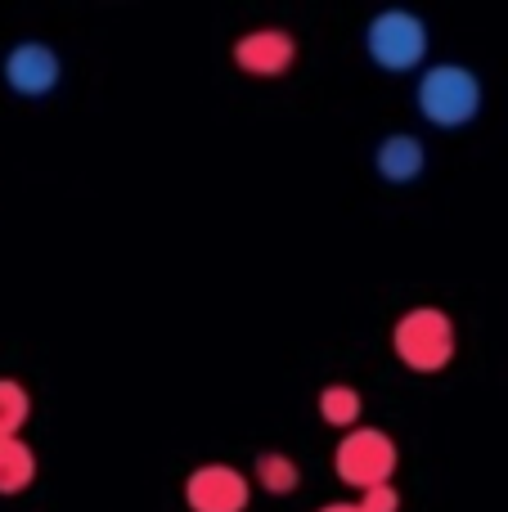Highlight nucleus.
Listing matches in <instances>:
<instances>
[{"label":"nucleus","mask_w":508,"mask_h":512,"mask_svg":"<svg viewBox=\"0 0 508 512\" xmlns=\"http://www.w3.org/2000/svg\"><path fill=\"white\" fill-rule=\"evenodd\" d=\"M392 351L410 373H441L455 360V324L437 306H414L396 319Z\"/></svg>","instance_id":"f03ea898"},{"label":"nucleus","mask_w":508,"mask_h":512,"mask_svg":"<svg viewBox=\"0 0 508 512\" xmlns=\"http://www.w3.org/2000/svg\"><path fill=\"white\" fill-rule=\"evenodd\" d=\"M252 477H257V486L266 490V495H293V490L302 486V468H297V459L293 454H284V450L257 454Z\"/></svg>","instance_id":"9d476101"},{"label":"nucleus","mask_w":508,"mask_h":512,"mask_svg":"<svg viewBox=\"0 0 508 512\" xmlns=\"http://www.w3.org/2000/svg\"><path fill=\"white\" fill-rule=\"evenodd\" d=\"M360 409H365V400H360V391H356V387H347V382H329V387L320 391V418H324L329 427L356 432Z\"/></svg>","instance_id":"9b49d317"},{"label":"nucleus","mask_w":508,"mask_h":512,"mask_svg":"<svg viewBox=\"0 0 508 512\" xmlns=\"http://www.w3.org/2000/svg\"><path fill=\"white\" fill-rule=\"evenodd\" d=\"M360 508H365V512H401V490H396V481H392V486L365 490V495H360Z\"/></svg>","instance_id":"ddd939ff"},{"label":"nucleus","mask_w":508,"mask_h":512,"mask_svg":"<svg viewBox=\"0 0 508 512\" xmlns=\"http://www.w3.org/2000/svg\"><path fill=\"white\" fill-rule=\"evenodd\" d=\"M414 104H419V117L428 126L459 131L482 113V81L464 63H428L419 72V86H414Z\"/></svg>","instance_id":"f257e3e1"},{"label":"nucleus","mask_w":508,"mask_h":512,"mask_svg":"<svg viewBox=\"0 0 508 512\" xmlns=\"http://www.w3.org/2000/svg\"><path fill=\"white\" fill-rule=\"evenodd\" d=\"M297 59V41L293 32H284V27H257V32H243L239 41H234V63H239V72H248V77H284L288 68H293Z\"/></svg>","instance_id":"0eeeda50"},{"label":"nucleus","mask_w":508,"mask_h":512,"mask_svg":"<svg viewBox=\"0 0 508 512\" xmlns=\"http://www.w3.org/2000/svg\"><path fill=\"white\" fill-rule=\"evenodd\" d=\"M0 77H5V86L14 90V95L45 99L63 81V63H59V54H54V45L18 41V45H9L5 63H0Z\"/></svg>","instance_id":"39448f33"},{"label":"nucleus","mask_w":508,"mask_h":512,"mask_svg":"<svg viewBox=\"0 0 508 512\" xmlns=\"http://www.w3.org/2000/svg\"><path fill=\"white\" fill-rule=\"evenodd\" d=\"M248 477L230 463H203L185 477V504L189 512H243L248 508Z\"/></svg>","instance_id":"423d86ee"},{"label":"nucleus","mask_w":508,"mask_h":512,"mask_svg":"<svg viewBox=\"0 0 508 512\" xmlns=\"http://www.w3.org/2000/svg\"><path fill=\"white\" fill-rule=\"evenodd\" d=\"M374 167L387 185H414V180L423 176V167H428V149H423V140L410 131L383 135L378 153H374Z\"/></svg>","instance_id":"6e6552de"},{"label":"nucleus","mask_w":508,"mask_h":512,"mask_svg":"<svg viewBox=\"0 0 508 512\" xmlns=\"http://www.w3.org/2000/svg\"><path fill=\"white\" fill-rule=\"evenodd\" d=\"M320 512H365V508H360V504H324Z\"/></svg>","instance_id":"4468645a"},{"label":"nucleus","mask_w":508,"mask_h":512,"mask_svg":"<svg viewBox=\"0 0 508 512\" xmlns=\"http://www.w3.org/2000/svg\"><path fill=\"white\" fill-rule=\"evenodd\" d=\"M36 481V454L23 436L0 441V495H23Z\"/></svg>","instance_id":"1a4fd4ad"},{"label":"nucleus","mask_w":508,"mask_h":512,"mask_svg":"<svg viewBox=\"0 0 508 512\" xmlns=\"http://www.w3.org/2000/svg\"><path fill=\"white\" fill-rule=\"evenodd\" d=\"M428 23H423L414 9H383V14L369 18L365 27V54L378 63L383 72H414L428 59Z\"/></svg>","instance_id":"7ed1b4c3"},{"label":"nucleus","mask_w":508,"mask_h":512,"mask_svg":"<svg viewBox=\"0 0 508 512\" xmlns=\"http://www.w3.org/2000/svg\"><path fill=\"white\" fill-rule=\"evenodd\" d=\"M396 463H401V450H396V441L383 427H356V432H347L338 441V450H333L338 481L356 486L360 495L374 486H392Z\"/></svg>","instance_id":"20e7f679"},{"label":"nucleus","mask_w":508,"mask_h":512,"mask_svg":"<svg viewBox=\"0 0 508 512\" xmlns=\"http://www.w3.org/2000/svg\"><path fill=\"white\" fill-rule=\"evenodd\" d=\"M32 414V396L18 378H0V441H14Z\"/></svg>","instance_id":"f8f14e48"}]
</instances>
